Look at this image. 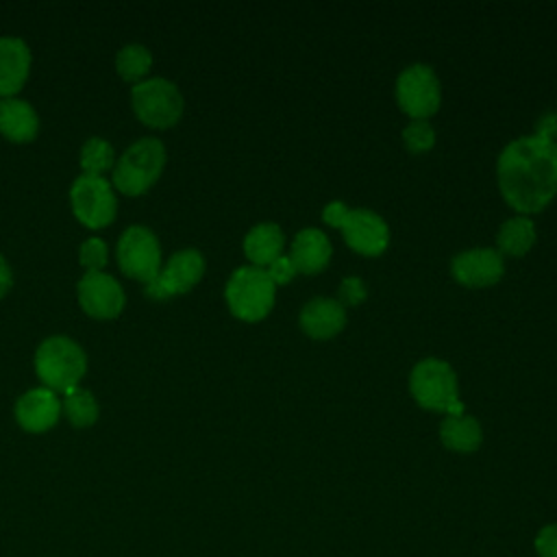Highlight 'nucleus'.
Listing matches in <instances>:
<instances>
[{
    "label": "nucleus",
    "mask_w": 557,
    "mask_h": 557,
    "mask_svg": "<svg viewBox=\"0 0 557 557\" xmlns=\"http://www.w3.org/2000/svg\"><path fill=\"white\" fill-rule=\"evenodd\" d=\"M498 185L520 213H535L557 194V146L540 135L511 141L498 157Z\"/></svg>",
    "instance_id": "obj_1"
},
{
    "label": "nucleus",
    "mask_w": 557,
    "mask_h": 557,
    "mask_svg": "<svg viewBox=\"0 0 557 557\" xmlns=\"http://www.w3.org/2000/svg\"><path fill=\"white\" fill-rule=\"evenodd\" d=\"M35 372L44 381V387L67 394L78 387L87 372L85 350L65 335H52L44 339L35 352Z\"/></svg>",
    "instance_id": "obj_2"
},
{
    "label": "nucleus",
    "mask_w": 557,
    "mask_h": 557,
    "mask_svg": "<svg viewBox=\"0 0 557 557\" xmlns=\"http://www.w3.org/2000/svg\"><path fill=\"white\" fill-rule=\"evenodd\" d=\"M165 165V148L157 137L137 139L113 165V185L126 196L144 194Z\"/></svg>",
    "instance_id": "obj_3"
},
{
    "label": "nucleus",
    "mask_w": 557,
    "mask_h": 557,
    "mask_svg": "<svg viewBox=\"0 0 557 557\" xmlns=\"http://www.w3.org/2000/svg\"><path fill=\"white\" fill-rule=\"evenodd\" d=\"M411 392L416 400L433 411L446 416H461L463 405L457 396V376L446 361L424 359L411 372Z\"/></svg>",
    "instance_id": "obj_4"
},
{
    "label": "nucleus",
    "mask_w": 557,
    "mask_h": 557,
    "mask_svg": "<svg viewBox=\"0 0 557 557\" xmlns=\"http://www.w3.org/2000/svg\"><path fill=\"white\" fill-rule=\"evenodd\" d=\"M274 287L276 285L263 268L244 265L237 268L226 283V302L237 318L255 322L270 313L274 305Z\"/></svg>",
    "instance_id": "obj_5"
},
{
    "label": "nucleus",
    "mask_w": 557,
    "mask_h": 557,
    "mask_svg": "<svg viewBox=\"0 0 557 557\" xmlns=\"http://www.w3.org/2000/svg\"><path fill=\"white\" fill-rule=\"evenodd\" d=\"M131 102L135 115L154 128H168L178 122L183 113V96L168 78H146L133 85Z\"/></svg>",
    "instance_id": "obj_6"
},
{
    "label": "nucleus",
    "mask_w": 557,
    "mask_h": 557,
    "mask_svg": "<svg viewBox=\"0 0 557 557\" xmlns=\"http://www.w3.org/2000/svg\"><path fill=\"white\" fill-rule=\"evenodd\" d=\"M117 265L120 270L141 281L144 285L154 281L161 270V248L157 235L141 224H131L117 239Z\"/></svg>",
    "instance_id": "obj_7"
},
{
    "label": "nucleus",
    "mask_w": 557,
    "mask_h": 557,
    "mask_svg": "<svg viewBox=\"0 0 557 557\" xmlns=\"http://www.w3.org/2000/svg\"><path fill=\"white\" fill-rule=\"evenodd\" d=\"M72 211L78 222L89 228H102L113 222L117 211V198L111 183L104 176L81 174L70 189Z\"/></svg>",
    "instance_id": "obj_8"
},
{
    "label": "nucleus",
    "mask_w": 557,
    "mask_h": 557,
    "mask_svg": "<svg viewBox=\"0 0 557 557\" xmlns=\"http://www.w3.org/2000/svg\"><path fill=\"white\" fill-rule=\"evenodd\" d=\"M398 104L416 120H426L440 107V83L431 67L409 65L396 81Z\"/></svg>",
    "instance_id": "obj_9"
},
{
    "label": "nucleus",
    "mask_w": 557,
    "mask_h": 557,
    "mask_svg": "<svg viewBox=\"0 0 557 557\" xmlns=\"http://www.w3.org/2000/svg\"><path fill=\"white\" fill-rule=\"evenodd\" d=\"M202 274H205V257L194 248L178 250L165 261L157 278L146 283V294L159 300L176 294H185L202 278Z\"/></svg>",
    "instance_id": "obj_10"
},
{
    "label": "nucleus",
    "mask_w": 557,
    "mask_h": 557,
    "mask_svg": "<svg viewBox=\"0 0 557 557\" xmlns=\"http://www.w3.org/2000/svg\"><path fill=\"white\" fill-rule=\"evenodd\" d=\"M78 289V302L85 313L94 318H115L124 309V289L107 272H85V276L76 285Z\"/></svg>",
    "instance_id": "obj_11"
},
{
    "label": "nucleus",
    "mask_w": 557,
    "mask_h": 557,
    "mask_svg": "<svg viewBox=\"0 0 557 557\" xmlns=\"http://www.w3.org/2000/svg\"><path fill=\"white\" fill-rule=\"evenodd\" d=\"M339 228L348 246L361 255L376 257L387 248V242H389L387 224L372 211L350 209Z\"/></svg>",
    "instance_id": "obj_12"
},
{
    "label": "nucleus",
    "mask_w": 557,
    "mask_h": 557,
    "mask_svg": "<svg viewBox=\"0 0 557 557\" xmlns=\"http://www.w3.org/2000/svg\"><path fill=\"white\" fill-rule=\"evenodd\" d=\"M61 416V400L57 392L48 387H33L15 403V418L22 429L30 433H44L57 424Z\"/></svg>",
    "instance_id": "obj_13"
},
{
    "label": "nucleus",
    "mask_w": 557,
    "mask_h": 557,
    "mask_svg": "<svg viewBox=\"0 0 557 557\" xmlns=\"http://www.w3.org/2000/svg\"><path fill=\"white\" fill-rule=\"evenodd\" d=\"M505 272L500 252L492 248H474L453 259V274L459 283L470 287H483L496 283Z\"/></svg>",
    "instance_id": "obj_14"
},
{
    "label": "nucleus",
    "mask_w": 557,
    "mask_h": 557,
    "mask_svg": "<svg viewBox=\"0 0 557 557\" xmlns=\"http://www.w3.org/2000/svg\"><path fill=\"white\" fill-rule=\"evenodd\" d=\"M30 50L20 37H0V98H13L28 78Z\"/></svg>",
    "instance_id": "obj_15"
},
{
    "label": "nucleus",
    "mask_w": 557,
    "mask_h": 557,
    "mask_svg": "<svg viewBox=\"0 0 557 557\" xmlns=\"http://www.w3.org/2000/svg\"><path fill=\"white\" fill-rule=\"evenodd\" d=\"M300 324L307 335L326 339L339 333L346 324L344 307L331 298H313L300 311Z\"/></svg>",
    "instance_id": "obj_16"
},
{
    "label": "nucleus",
    "mask_w": 557,
    "mask_h": 557,
    "mask_svg": "<svg viewBox=\"0 0 557 557\" xmlns=\"http://www.w3.org/2000/svg\"><path fill=\"white\" fill-rule=\"evenodd\" d=\"M289 259H292L296 272H305V274L320 272L331 259L329 237L318 228L300 231L292 242Z\"/></svg>",
    "instance_id": "obj_17"
},
{
    "label": "nucleus",
    "mask_w": 557,
    "mask_h": 557,
    "mask_svg": "<svg viewBox=\"0 0 557 557\" xmlns=\"http://www.w3.org/2000/svg\"><path fill=\"white\" fill-rule=\"evenodd\" d=\"M39 120L35 109L22 98L0 100V133L11 141H28L37 135Z\"/></svg>",
    "instance_id": "obj_18"
},
{
    "label": "nucleus",
    "mask_w": 557,
    "mask_h": 557,
    "mask_svg": "<svg viewBox=\"0 0 557 557\" xmlns=\"http://www.w3.org/2000/svg\"><path fill=\"white\" fill-rule=\"evenodd\" d=\"M281 250H283V233L272 222L257 224L244 239V252L255 263V268L270 265L281 257Z\"/></svg>",
    "instance_id": "obj_19"
},
{
    "label": "nucleus",
    "mask_w": 557,
    "mask_h": 557,
    "mask_svg": "<svg viewBox=\"0 0 557 557\" xmlns=\"http://www.w3.org/2000/svg\"><path fill=\"white\" fill-rule=\"evenodd\" d=\"M440 437L444 442V446H448L450 450H459V453H472L474 448H479L483 433L481 426L474 418L461 413V416H446L442 426H440Z\"/></svg>",
    "instance_id": "obj_20"
},
{
    "label": "nucleus",
    "mask_w": 557,
    "mask_h": 557,
    "mask_svg": "<svg viewBox=\"0 0 557 557\" xmlns=\"http://www.w3.org/2000/svg\"><path fill=\"white\" fill-rule=\"evenodd\" d=\"M498 248L505 255L520 257L524 255L533 242H535V228L533 222L527 218H511L507 220L498 231Z\"/></svg>",
    "instance_id": "obj_21"
},
{
    "label": "nucleus",
    "mask_w": 557,
    "mask_h": 557,
    "mask_svg": "<svg viewBox=\"0 0 557 557\" xmlns=\"http://www.w3.org/2000/svg\"><path fill=\"white\" fill-rule=\"evenodd\" d=\"M150 65H152V54L141 44H126L115 54V67L124 81L139 83L150 72Z\"/></svg>",
    "instance_id": "obj_22"
},
{
    "label": "nucleus",
    "mask_w": 557,
    "mask_h": 557,
    "mask_svg": "<svg viewBox=\"0 0 557 557\" xmlns=\"http://www.w3.org/2000/svg\"><path fill=\"white\" fill-rule=\"evenodd\" d=\"M61 409L65 411L67 420L78 429L91 426L98 420V403H96L94 394L83 387L70 389L65 394V398L61 400Z\"/></svg>",
    "instance_id": "obj_23"
},
{
    "label": "nucleus",
    "mask_w": 557,
    "mask_h": 557,
    "mask_svg": "<svg viewBox=\"0 0 557 557\" xmlns=\"http://www.w3.org/2000/svg\"><path fill=\"white\" fill-rule=\"evenodd\" d=\"M115 165V150L102 137H89L81 148V168L83 174L102 176L109 168Z\"/></svg>",
    "instance_id": "obj_24"
},
{
    "label": "nucleus",
    "mask_w": 557,
    "mask_h": 557,
    "mask_svg": "<svg viewBox=\"0 0 557 557\" xmlns=\"http://www.w3.org/2000/svg\"><path fill=\"white\" fill-rule=\"evenodd\" d=\"M403 139L411 152H424L435 144V133L426 120H413L403 131Z\"/></svg>",
    "instance_id": "obj_25"
},
{
    "label": "nucleus",
    "mask_w": 557,
    "mask_h": 557,
    "mask_svg": "<svg viewBox=\"0 0 557 557\" xmlns=\"http://www.w3.org/2000/svg\"><path fill=\"white\" fill-rule=\"evenodd\" d=\"M78 257L87 272H102L107 263V244L100 237H89L81 244Z\"/></svg>",
    "instance_id": "obj_26"
},
{
    "label": "nucleus",
    "mask_w": 557,
    "mask_h": 557,
    "mask_svg": "<svg viewBox=\"0 0 557 557\" xmlns=\"http://www.w3.org/2000/svg\"><path fill=\"white\" fill-rule=\"evenodd\" d=\"M535 553L540 557H557V524H548L537 531Z\"/></svg>",
    "instance_id": "obj_27"
},
{
    "label": "nucleus",
    "mask_w": 557,
    "mask_h": 557,
    "mask_svg": "<svg viewBox=\"0 0 557 557\" xmlns=\"http://www.w3.org/2000/svg\"><path fill=\"white\" fill-rule=\"evenodd\" d=\"M366 298V287L357 276H346L339 285V305H357Z\"/></svg>",
    "instance_id": "obj_28"
},
{
    "label": "nucleus",
    "mask_w": 557,
    "mask_h": 557,
    "mask_svg": "<svg viewBox=\"0 0 557 557\" xmlns=\"http://www.w3.org/2000/svg\"><path fill=\"white\" fill-rule=\"evenodd\" d=\"M265 272H268V276L272 278V283L278 285V283H289V281L294 278V274H296V268H294V263H292L289 257L281 255L276 261H272V263L268 265Z\"/></svg>",
    "instance_id": "obj_29"
},
{
    "label": "nucleus",
    "mask_w": 557,
    "mask_h": 557,
    "mask_svg": "<svg viewBox=\"0 0 557 557\" xmlns=\"http://www.w3.org/2000/svg\"><path fill=\"white\" fill-rule=\"evenodd\" d=\"M535 135H540V137H544V139H548L550 144L557 146V111L546 113V115L537 122Z\"/></svg>",
    "instance_id": "obj_30"
},
{
    "label": "nucleus",
    "mask_w": 557,
    "mask_h": 557,
    "mask_svg": "<svg viewBox=\"0 0 557 557\" xmlns=\"http://www.w3.org/2000/svg\"><path fill=\"white\" fill-rule=\"evenodd\" d=\"M348 211H350V209H348L344 202L335 200V202H329V205H326V209H324L322 218H324V222H326V224H331V226H337V228H339Z\"/></svg>",
    "instance_id": "obj_31"
},
{
    "label": "nucleus",
    "mask_w": 557,
    "mask_h": 557,
    "mask_svg": "<svg viewBox=\"0 0 557 557\" xmlns=\"http://www.w3.org/2000/svg\"><path fill=\"white\" fill-rule=\"evenodd\" d=\"M11 285H13V270H11L9 261L4 259V255H0V298L7 296Z\"/></svg>",
    "instance_id": "obj_32"
}]
</instances>
